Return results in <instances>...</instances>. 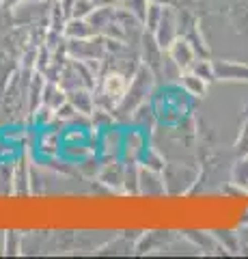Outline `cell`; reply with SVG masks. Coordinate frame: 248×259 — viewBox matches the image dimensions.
<instances>
[{
    "label": "cell",
    "instance_id": "cell-1",
    "mask_svg": "<svg viewBox=\"0 0 248 259\" xmlns=\"http://www.w3.org/2000/svg\"><path fill=\"white\" fill-rule=\"evenodd\" d=\"M169 56L171 61L181 69H190L196 61V48L190 44V39H173V44L169 46Z\"/></svg>",
    "mask_w": 248,
    "mask_h": 259
},
{
    "label": "cell",
    "instance_id": "cell-2",
    "mask_svg": "<svg viewBox=\"0 0 248 259\" xmlns=\"http://www.w3.org/2000/svg\"><path fill=\"white\" fill-rule=\"evenodd\" d=\"M127 89H130V82L125 80V76L117 74V71L108 74L106 78H104V82H102V91H104V95H106L108 100H113V102L123 100V97L127 95Z\"/></svg>",
    "mask_w": 248,
    "mask_h": 259
},
{
    "label": "cell",
    "instance_id": "cell-3",
    "mask_svg": "<svg viewBox=\"0 0 248 259\" xmlns=\"http://www.w3.org/2000/svg\"><path fill=\"white\" fill-rule=\"evenodd\" d=\"M214 74L220 80H248V65L231 63V61H216Z\"/></svg>",
    "mask_w": 248,
    "mask_h": 259
},
{
    "label": "cell",
    "instance_id": "cell-4",
    "mask_svg": "<svg viewBox=\"0 0 248 259\" xmlns=\"http://www.w3.org/2000/svg\"><path fill=\"white\" fill-rule=\"evenodd\" d=\"M65 32H67L71 39H86V37L93 35V24L86 22L84 18H74V20L67 24Z\"/></svg>",
    "mask_w": 248,
    "mask_h": 259
},
{
    "label": "cell",
    "instance_id": "cell-5",
    "mask_svg": "<svg viewBox=\"0 0 248 259\" xmlns=\"http://www.w3.org/2000/svg\"><path fill=\"white\" fill-rule=\"evenodd\" d=\"M183 87H186V91H190L192 95H205L207 91V80L196 76L194 71H188V74H183Z\"/></svg>",
    "mask_w": 248,
    "mask_h": 259
},
{
    "label": "cell",
    "instance_id": "cell-6",
    "mask_svg": "<svg viewBox=\"0 0 248 259\" xmlns=\"http://www.w3.org/2000/svg\"><path fill=\"white\" fill-rule=\"evenodd\" d=\"M190 71H194L196 76L205 78L207 82H210L212 78H216V74H214V63L212 61H194V65L190 67Z\"/></svg>",
    "mask_w": 248,
    "mask_h": 259
},
{
    "label": "cell",
    "instance_id": "cell-7",
    "mask_svg": "<svg viewBox=\"0 0 248 259\" xmlns=\"http://www.w3.org/2000/svg\"><path fill=\"white\" fill-rule=\"evenodd\" d=\"M127 9H130L138 20L147 18V9H149V0H125Z\"/></svg>",
    "mask_w": 248,
    "mask_h": 259
},
{
    "label": "cell",
    "instance_id": "cell-8",
    "mask_svg": "<svg viewBox=\"0 0 248 259\" xmlns=\"http://www.w3.org/2000/svg\"><path fill=\"white\" fill-rule=\"evenodd\" d=\"M71 102H74V106L80 108L82 112H91V95L89 93L74 91V93H71Z\"/></svg>",
    "mask_w": 248,
    "mask_h": 259
},
{
    "label": "cell",
    "instance_id": "cell-9",
    "mask_svg": "<svg viewBox=\"0 0 248 259\" xmlns=\"http://www.w3.org/2000/svg\"><path fill=\"white\" fill-rule=\"evenodd\" d=\"M237 156L239 158H246L248 156V121L244 123L242 134H239V139H237Z\"/></svg>",
    "mask_w": 248,
    "mask_h": 259
},
{
    "label": "cell",
    "instance_id": "cell-10",
    "mask_svg": "<svg viewBox=\"0 0 248 259\" xmlns=\"http://www.w3.org/2000/svg\"><path fill=\"white\" fill-rule=\"evenodd\" d=\"M235 182L237 184H248V156L244 158V162H239L235 166Z\"/></svg>",
    "mask_w": 248,
    "mask_h": 259
},
{
    "label": "cell",
    "instance_id": "cell-11",
    "mask_svg": "<svg viewBox=\"0 0 248 259\" xmlns=\"http://www.w3.org/2000/svg\"><path fill=\"white\" fill-rule=\"evenodd\" d=\"M149 5H160V7H171L173 0H149Z\"/></svg>",
    "mask_w": 248,
    "mask_h": 259
},
{
    "label": "cell",
    "instance_id": "cell-12",
    "mask_svg": "<svg viewBox=\"0 0 248 259\" xmlns=\"http://www.w3.org/2000/svg\"><path fill=\"white\" fill-rule=\"evenodd\" d=\"M113 3H115V0H113ZM119 3H125V0H119Z\"/></svg>",
    "mask_w": 248,
    "mask_h": 259
}]
</instances>
